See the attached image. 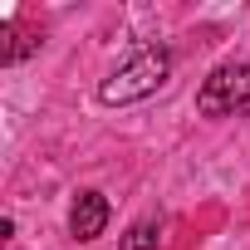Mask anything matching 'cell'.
Instances as JSON below:
<instances>
[{"label":"cell","instance_id":"obj_1","mask_svg":"<svg viewBox=\"0 0 250 250\" xmlns=\"http://www.w3.org/2000/svg\"><path fill=\"white\" fill-rule=\"evenodd\" d=\"M167 79H172V54H167L162 44H143V49H133L128 59L98 83V98H103L108 108H113V103L123 108V103H138V98L157 93Z\"/></svg>","mask_w":250,"mask_h":250},{"label":"cell","instance_id":"obj_2","mask_svg":"<svg viewBox=\"0 0 250 250\" xmlns=\"http://www.w3.org/2000/svg\"><path fill=\"white\" fill-rule=\"evenodd\" d=\"M201 118H245L250 113V64H221L196 93Z\"/></svg>","mask_w":250,"mask_h":250},{"label":"cell","instance_id":"obj_3","mask_svg":"<svg viewBox=\"0 0 250 250\" xmlns=\"http://www.w3.org/2000/svg\"><path fill=\"white\" fill-rule=\"evenodd\" d=\"M103 226H108V196L93 191V187L79 191L74 206H69V235H74V240H98Z\"/></svg>","mask_w":250,"mask_h":250},{"label":"cell","instance_id":"obj_4","mask_svg":"<svg viewBox=\"0 0 250 250\" xmlns=\"http://www.w3.org/2000/svg\"><path fill=\"white\" fill-rule=\"evenodd\" d=\"M157 245H162V221H157V216L133 221V226H128V235L118 240V250H157Z\"/></svg>","mask_w":250,"mask_h":250}]
</instances>
